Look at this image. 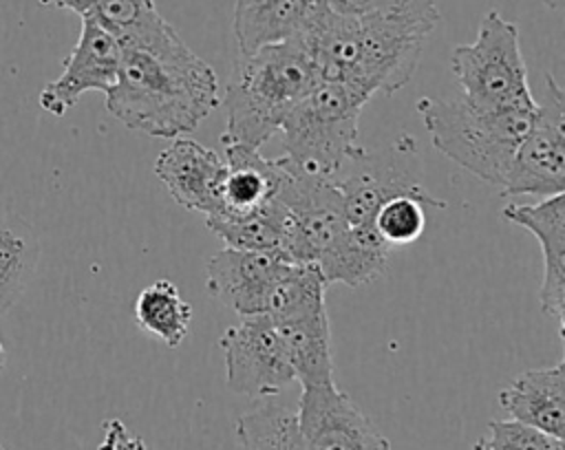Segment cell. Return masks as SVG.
<instances>
[{
	"mask_svg": "<svg viewBox=\"0 0 565 450\" xmlns=\"http://www.w3.org/2000/svg\"><path fill=\"white\" fill-rule=\"evenodd\" d=\"M333 183L342 194L347 221L355 227H373V218L382 203L397 194H411L426 207H446V203L433 196L408 168H397L388 159H375L364 148H360Z\"/></svg>",
	"mask_w": 565,
	"mask_h": 450,
	"instance_id": "cell-12",
	"label": "cell"
},
{
	"mask_svg": "<svg viewBox=\"0 0 565 450\" xmlns=\"http://www.w3.org/2000/svg\"><path fill=\"white\" fill-rule=\"evenodd\" d=\"M157 13L154 0H97L88 15L121 42Z\"/></svg>",
	"mask_w": 565,
	"mask_h": 450,
	"instance_id": "cell-27",
	"label": "cell"
},
{
	"mask_svg": "<svg viewBox=\"0 0 565 450\" xmlns=\"http://www.w3.org/2000/svg\"><path fill=\"white\" fill-rule=\"evenodd\" d=\"M296 417L307 450H391L388 439L333 379L302 384Z\"/></svg>",
	"mask_w": 565,
	"mask_h": 450,
	"instance_id": "cell-9",
	"label": "cell"
},
{
	"mask_svg": "<svg viewBox=\"0 0 565 450\" xmlns=\"http://www.w3.org/2000/svg\"><path fill=\"white\" fill-rule=\"evenodd\" d=\"M313 0H236L234 38L238 53L285 42L305 33L311 22Z\"/></svg>",
	"mask_w": 565,
	"mask_h": 450,
	"instance_id": "cell-17",
	"label": "cell"
},
{
	"mask_svg": "<svg viewBox=\"0 0 565 450\" xmlns=\"http://www.w3.org/2000/svg\"><path fill=\"white\" fill-rule=\"evenodd\" d=\"M44 2H51V4H55L60 9H68V11L77 13L79 18H84V15H88L93 11L97 0H44Z\"/></svg>",
	"mask_w": 565,
	"mask_h": 450,
	"instance_id": "cell-29",
	"label": "cell"
},
{
	"mask_svg": "<svg viewBox=\"0 0 565 450\" xmlns=\"http://www.w3.org/2000/svg\"><path fill=\"white\" fill-rule=\"evenodd\" d=\"M218 344L225 355V384L236 395L271 397L296 379L282 340L267 315H245L221 335Z\"/></svg>",
	"mask_w": 565,
	"mask_h": 450,
	"instance_id": "cell-8",
	"label": "cell"
},
{
	"mask_svg": "<svg viewBox=\"0 0 565 450\" xmlns=\"http://www.w3.org/2000/svg\"><path fill=\"white\" fill-rule=\"evenodd\" d=\"M510 223L525 227L541 245L543 280L539 302L543 313L558 322L563 338L565 320V192L545 196L536 203H510L503 207Z\"/></svg>",
	"mask_w": 565,
	"mask_h": 450,
	"instance_id": "cell-13",
	"label": "cell"
},
{
	"mask_svg": "<svg viewBox=\"0 0 565 450\" xmlns=\"http://www.w3.org/2000/svg\"><path fill=\"white\" fill-rule=\"evenodd\" d=\"M373 227L386 245H408L426 229V205L411 194H397L382 203Z\"/></svg>",
	"mask_w": 565,
	"mask_h": 450,
	"instance_id": "cell-25",
	"label": "cell"
},
{
	"mask_svg": "<svg viewBox=\"0 0 565 450\" xmlns=\"http://www.w3.org/2000/svg\"><path fill=\"white\" fill-rule=\"evenodd\" d=\"M278 179V159H265L260 150L243 143H225V176L214 214H241L263 205L276 194Z\"/></svg>",
	"mask_w": 565,
	"mask_h": 450,
	"instance_id": "cell-18",
	"label": "cell"
},
{
	"mask_svg": "<svg viewBox=\"0 0 565 450\" xmlns=\"http://www.w3.org/2000/svg\"><path fill=\"white\" fill-rule=\"evenodd\" d=\"M7 366V351H4V346H2V342H0V371Z\"/></svg>",
	"mask_w": 565,
	"mask_h": 450,
	"instance_id": "cell-31",
	"label": "cell"
},
{
	"mask_svg": "<svg viewBox=\"0 0 565 450\" xmlns=\"http://www.w3.org/2000/svg\"><path fill=\"white\" fill-rule=\"evenodd\" d=\"M320 9L353 20H391L426 29L439 24L441 13L435 0H313Z\"/></svg>",
	"mask_w": 565,
	"mask_h": 450,
	"instance_id": "cell-24",
	"label": "cell"
},
{
	"mask_svg": "<svg viewBox=\"0 0 565 450\" xmlns=\"http://www.w3.org/2000/svg\"><path fill=\"white\" fill-rule=\"evenodd\" d=\"M119 62V42L90 15H84L79 40L64 60L62 75L42 88L40 106L51 115L62 117L86 90L108 93L117 79Z\"/></svg>",
	"mask_w": 565,
	"mask_h": 450,
	"instance_id": "cell-10",
	"label": "cell"
},
{
	"mask_svg": "<svg viewBox=\"0 0 565 450\" xmlns=\"http://www.w3.org/2000/svg\"><path fill=\"white\" fill-rule=\"evenodd\" d=\"M294 265L278 254L225 247L207 260L205 285L210 296L241 318L265 315L274 287Z\"/></svg>",
	"mask_w": 565,
	"mask_h": 450,
	"instance_id": "cell-11",
	"label": "cell"
},
{
	"mask_svg": "<svg viewBox=\"0 0 565 450\" xmlns=\"http://www.w3.org/2000/svg\"><path fill=\"white\" fill-rule=\"evenodd\" d=\"M510 419L563 439L565 435V362L516 375L499 393Z\"/></svg>",
	"mask_w": 565,
	"mask_h": 450,
	"instance_id": "cell-15",
	"label": "cell"
},
{
	"mask_svg": "<svg viewBox=\"0 0 565 450\" xmlns=\"http://www.w3.org/2000/svg\"><path fill=\"white\" fill-rule=\"evenodd\" d=\"M388 260V245L375 227L349 225L329 251L316 262L324 282L362 287L382 276Z\"/></svg>",
	"mask_w": 565,
	"mask_h": 450,
	"instance_id": "cell-19",
	"label": "cell"
},
{
	"mask_svg": "<svg viewBox=\"0 0 565 450\" xmlns=\"http://www.w3.org/2000/svg\"><path fill=\"white\" fill-rule=\"evenodd\" d=\"M565 0H543V4H547L550 9H563Z\"/></svg>",
	"mask_w": 565,
	"mask_h": 450,
	"instance_id": "cell-30",
	"label": "cell"
},
{
	"mask_svg": "<svg viewBox=\"0 0 565 450\" xmlns=\"http://www.w3.org/2000/svg\"><path fill=\"white\" fill-rule=\"evenodd\" d=\"M121 62L106 110L126 128L177 139L192 132L218 104L214 68L157 13L119 42Z\"/></svg>",
	"mask_w": 565,
	"mask_h": 450,
	"instance_id": "cell-1",
	"label": "cell"
},
{
	"mask_svg": "<svg viewBox=\"0 0 565 450\" xmlns=\"http://www.w3.org/2000/svg\"><path fill=\"white\" fill-rule=\"evenodd\" d=\"M238 450H307L298 417L282 404L258 406L236 419Z\"/></svg>",
	"mask_w": 565,
	"mask_h": 450,
	"instance_id": "cell-23",
	"label": "cell"
},
{
	"mask_svg": "<svg viewBox=\"0 0 565 450\" xmlns=\"http://www.w3.org/2000/svg\"><path fill=\"white\" fill-rule=\"evenodd\" d=\"M426 35L415 24L340 18L316 4L300 38L320 79L344 84L371 99L373 93L393 95L411 82Z\"/></svg>",
	"mask_w": 565,
	"mask_h": 450,
	"instance_id": "cell-2",
	"label": "cell"
},
{
	"mask_svg": "<svg viewBox=\"0 0 565 450\" xmlns=\"http://www.w3.org/2000/svg\"><path fill=\"white\" fill-rule=\"evenodd\" d=\"M452 73L463 90V99L477 108L534 106L527 66L519 44L516 26L499 11H488L475 42L452 51Z\"/></svg>",
	"mask_w": 565,
	"mask_h": 450,
	"instance_id": "cell-6",
	"label": "cell"
},
{
	"mask_svg": "<svg viewBox=\"0 0 565 450\" xmlns=\"http://www.w3.org/2000/svg\"><path fill=\"white\" fill-rule=\"evenodd\" d=\"M271 322L300 386L333 379L331 333L324 302L309 304Z\"/></svg>",
	"mask_w": 565,
	"mask_h": 450,
	"instance_id": "cell-16",
	"label": "cell"
},
{
	"mask_svg": "<svg viewBox=\"0 0 565 450\" xmlns=\"http://www.w3.org/2000/svg\"><path fill=\"white\" fill-rule=\"evenodd\" d=\"M97 450H148L143 439L132 435L121 419L104 421V439Z\"/></svg>",
	"mask_w": 565,
	"mask_h": 450,
	"instance_id": "cell-28",
	"label": "cell"
},
{
	"mask_svg": "<svg viewBox=\"0 0 565 450\" xmlns=\"http://www.w3.org/2000/svg\"><path fill=\"white\" fill-rule=\"evenodd\" d=\"M366 101V95L344 84L318 79L280 124L285 159L333 181L360 152L358 124Z\"/></svg>",
	"mask_w": 565,
	"mask_h": 450,
	"instance_id": "cell-5",
	"label": "cell"
},
{
	"mask_svg": "<svg viewBox=\"0 0 565 450\" xmlns=\"http://www.w3.org/2000/svg\"><path fill=\"white\" fill-rule=\"evenodd\" d=\"M154 174L185 210L210 216L221 203L225 159L194 139L177 137L154 159Z\"/></svg>",
	"mask_w": 565,
	"mask_h": 450,
	"instance_id": "cell-14",
	"label": "cell"
},
{
	"mask_svg": "<svg viewBox=\"0 0 565 450\" xmlns=\"http://www.w3.org/2000/svg\"><path fill=\"white\" fill-rule=\"evenodd\" d=\"M318 79L316 62L300 35L238 55L227 84L221 141L260 150Z\"/></svg>",
	"mask_w": 565,
	"mask_h": 450,
	"instance_id": "cell-3",
	"label": "cell"
},
{
	"mask_svg": "<svg viewBox=\"0 0 565 450\" xmlns=\"http://www.w3.org/2000/svg\"><path fill=\"white\" fill-rule=\"evenodd\" d=\"M565 192V99L558 82L545 73L543 101H536L530 128L516 148L501 188L503 196H554Z\"/></svg>",
	"mask_w": 565,
	"mask_h": 450,
	"instance_id": "cell-7",
	"label": "cell"
},
{
	"mask_svg": "<svg viewBox=\"0 0 565 450\" xmlns=\"http://www.w3.org/2000/svg\"><path fill=\"white\" fill-rule=\"evenodd\" d=\"M205 223L232 249L282 256L285 207L276 196L249 212L205 216Z\"/></svg>",
	"mask_w": 565,
	"mask_h": 450,
	"instance_id": "cell-20",
	"label": "cell"
},
{
	"mask_svg": "<svg viewBox=\"0 0 565 450\" xmlns=\"http://www.w3.org/2000/svg\"><path fill=\"white\" fill-rule=\"evenodd\" d=\"M40 247L33 229L18 216L0 212V313H4L26 289Z\"/></svg>",
	"mask_w": 565,
	"mask_h": 450,
	"instance_id": "cell-21",
	"label": "cell"
},
{
	"mask_svg": "<svg viewBox=\"0 0 565 450\" xmlns=\"http://www.w3.org/2000/svg\"><path fill=\"white\" fill-rule=\"evenodd\" d=\"M472 450H565L563 439L514 419L490 421Z\"/></svg>",
	"mask_w": 565,
	"mask_h": 450,
	"instance_id": "cell-26",
	"label": "cell"
},
{
	"mask_svg": "<svg viewBox=\"0 0 565 450\" xmlns=\"http://www.w3.org/2000/svg\"><path fill=\"white\" fill-rule=\"evenodd\" d=\"M534 106L486 110L461 99L422 97L417 113L433 146L486 183L503 188Z\"/></svg>",
	"mask_w": 565,
	"mask_h": 450,
	"instance_id": "cell-4",
	"label": "cell"
},
{
	"mask_svg": "<svg viewBox=\"0 0 565 450\" xmlns=\"http://www.w3.org/2000/svg\"><path fill=\"white\" fill-rule=\"evenodd\" d=\"M0 450H4V446H2V443H0Z\"/></svg>",
	"mask_w": 565,
	"mask_h": 450,
	"instance_id": "cell-32",
	"label": "cell"
},
{
	"mask_svg": "<svg viewBox=\"0 0 565 450\" xmlns=\"http://www.w3.org/2000/svg\"><path fill=\"white\" fill-rule=\"evenodd\" d=\"M135 320L166 346L177 349L188 338L192 307L170 280H154L139 291L135 300Z\"/></svg>",
	"mask_w": 565,
	"mask_h": 450,
	"instance_id": "cell-22",
	"label": "cell"
}]
</instances>
